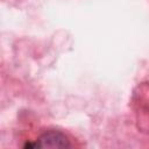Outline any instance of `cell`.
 <instances>
[{
  "label": "cell",
  "mask_w": 149,
  "mask_h": 149,
  "mask_svg": "<svg viewBox=\"0 0 149 149\" xmlns=\"http://www.w3.org/2000/svg\"><path fill=\"white\" fill-rule=\"evenodd\" d=\"M37 148H69L68 137L59 132H48L40 136Z\"/></svg>",
  "instance_id": "1"
}]
</instances>
